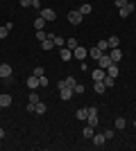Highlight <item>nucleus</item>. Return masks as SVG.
I'll use <instances>...</instances> for the list:
<instances>
[{"mask_svg":"<svg viewBox=\"0 0 136 151\" xmlns=\"http://www.w3.org/2000/svg\"><path fill=\"white\" fill-rule=\"evenodd\" d=\"M73 57H75V59H79V61H86V57H89V52H86V47L77 45V47L73 50Z\"/></svg>","mask_w":136,"mask_h":151,"instance_id":"39448f33","label":"nucleus"},{"mask_svg":"<svg viewBox=\"0 0 136 151\" xmlns=\"http://www.w3.org/2000/svg\"><path fill=\"white\" fill-rule=\"evenodd\" d=\"M12 65H9V63H0V79H9V77H12Z\"/></svg>","mask_w":136,"mask_h":151,"instance_id":"0eeeda50","label":"nucleus"},{"mask_svg":"<svg viewBox=\"0 0 136 151\" xmlns=\"http://www.w3.org/2000/svg\"><path fill=\"white\" fill-rule=\"evenodd\" d=\"M82 133H84V138H93V133H95V126L86 124V126H84V131H82Z\"/></svg>","mask_w":136,"mask_h":151,"instance_id":"5701e85b","label":"nucleus"},{"mask_svg":"<svg viewBox=\"0 0 136 151\" xmlns=\"http://www.w3.org/2000/svg\"><path fill=\"white\" fill-rule=\"evenodd\" d=\"M45 111H48V106H45L43 101H39V104H34V113H36V115H43Z\"/></svg>","mask_w":136,"mask_h":151,"instance_id":"a211bd4d","label":"nucleus"},{"mask_svg":"<svg viewBox=\"0 0 136 151\" xmlns=\"http://www.w3.org/2000/svg\"><path fill=\"white\" fill-rule=\"evenodd\" d=\"M39 101H41L39 93H34V90H30V104H39Z\"/></svg>","mask_w":136,"mask_h":151,"instance_id":"c756f323","label":"nucleus"},{"mask_svg":"<svg viewBox=\"0 0 136 151\" xmlns=\"http://www.w3.org/2000/svg\"><path fill=\"white\" fill-rule=\"evenodd\" d=\"M75 83H77L75 77H66V79H61V81L57 83V88L59 90H61V88H75Z\"/></svg>","mask_w":136,"mask_h":151,"instance_id":"7ed1b4c3","label":"nucleus"},{"mask_svg":"<svg viewBox=\"0 0 136 151\" xmlns=\"http://www.w3.org/2000/svg\"><path fill=\"white\" fill-rule=\"evenodd\" d=\"M107 43H109V50H111V47H118V45H120V38H118V36H109V38H107Z\"/></svg>","mask_w":136,"mask_h":151,"instance_id":"b1692460","label":"nucleus"},{"mask_svg":"<svg viewBox=\"0 0 136 151\" xmlns=\"http://www.w3.org/2000/svg\"><path fill=\"white\" fill-rule=\"evenodd\" d=\"M113 2H116V7H118V9H120L123 5H127V0H113Z\"/></svg>","mask_w":136,"mask_h":151,"instance_id":"e433bc0d","label":"nucleus"},{"mask_svg":"<svg viewBox=\"0 0 136 151\" xmlns=\"http://www.w3.org/2000/svg\"><path fill=\"white\" fill-rule=\"evenodd\" d=\"M82 20H84V16H82V14H79L77 9H75V12H71V14H68V23H71V25H79Z\"/></svg>","mask_w":136,"mask_h":151,"instance_id":"20e7f679","label":"nucleus"},{"mask_svg":"<svg viewBox=\"0 0 136 151\" xmlns=\"http://www.w3.org/2000/svg\"><path fill=\"white\" fill-rule=\"evenodd\" d=\"M134 2H129V0H127V5H123L120 7V9H118V14H120V18H127V16H132V14H134Z\"/></svg>","mask_w":136,"mask_h":151,"instance_id":"f03ea898","label":"nucleus"},{"mask_svg":"<svg viewBox=\"0 0 136 151\" xmlns=\"http://www.w3.org/2000/svg\"><path fill=\"white\" fill-rule=\"evenodd\" d=\"M91 77H93V81H102L104 77H107V70L95 68V70H91Z\"/></svg>","mask_w":136,"mask_h":151,"instance_id":"1a4fd4ad","label":"nucleus"},{"mask_svg":"<svg viewBox=\"0 0 136 151\" xmlns=\"http://www.w3.org/2000/svg\"><path fill=\"white\" fill-rule=\"evenodd\" d=\"M59 59H61V61H71V59H73V50H71V47H66V45H64V47H59Z\"/></svg>","mask_w":136,"mask_h":151,"instance_id":"6e6552de","label":"nucleus"},{"mask_svg":"<svg viewBox=\"0 0 136 151\" xmlns=\"http://www.w3.org/2000/svg\"><path fill=\"white\" fill-rule=\"evenodd\" d=\"M43 27H45V18H41V16H39V18L34 20V29H43Z\"/></svg>","mask_w":136,"mask_h":151,"instance_id":"7c9ffc66","label":"nucleus"},{"mask_svg":"<svg viewBox=\"0 0 136 151\" xmlns=\"http://www.w3.org/2000/svg\"><path fill=\"white\" fill-rule=\"evenodd\" d=\"M75 115H77V120H86V117H89V108H79Z\"/></svg>","mask_w":136,"mask_h":151,"instance_id":"c85d7f7f","label":"nucleus"},{"mask_svg":"<svg viewBox=\"0 0 136 151\" xmlns=\"http://www.w3.org/2000/svg\"><path fill=\"white\" fill-rule=\"evenodd\" d=\"M73 95H75V90H73V88H61V90H59V97H61L64 101L73 99Z\"/></svg>","mask_w":136,"mask_h":151,"instance_id":"9b49d317","label":"nucleus"},{"mask_svg":"<svg viewBox=\"0 0 136 151\" xmlns=\"http://www.w3.org/2000/svg\"><path fill=\"white\" fill-rule=\"evenodd\" d=\"M91 140H93V145H95V147H102L107 138H104V133H93V138H91Z\"/></svg>","mask_w":136,"mask_h":151,"instance_id":"4468645a","label":"nucleus"},{"mask_svg":"<svg viewBox=\"0 0 136 151\" xmlns=\"http://www.w3.org/2000/svg\"><path fill=\"white\" fill-rule=\"evenodd\" d=\"M77 12H79V14H82V16H89V14H91V12H93V7H91V5H89V2H84V5L79 7Z\"/></svg>","mask_w":136,"mask_h":151,"instance_id":"6ab92c4d","label":"nucleus"},{"mask_svg":"<svg viewBox=\"0 0 136 151\" xmlns=\"http://www.w3.org/2000/svg\"><path fill=\"white\" fill-rule=\"evenodd\" d=\"M93 90H95L97 95H102L104 90H107V86H104V81H93Z\"/></svg>","mask_w":136,"mask_h":151,"instance_id":"f3484780","label":"nucleus"},{"mask_svg":"<svg viewBox=\"0 0 136 151\" xmlns=\"http://www.w3.org/2000/svg\"><path fill=\"white\" fill-rule=\"evenodd\" d=\"M134 126H136V120H134Z\"/></svg>","mask_w":136,"mask_h":151,"instance_id":"ea45409f","label":"nucleus"},{"mask_svg":"<svg viewBox=\"0 0 136 151\" xmlns=\"http://www.w3.org/2000/svg\"><path fill=\"white\" fill-rule=\"evenodd\" d=\"M52 41H55V47H64V45H66L64 36H55V34H52Z\"/></svg>","mask_w":136,"mask_h":151,"instance_id":"4be33fe9","label":"nucleus"},{"mask_svg":"<svg viewBox=\"0 0 136 151\" xmlns=\"http://www.w3.org/2000/svg\"><path fill=\"white\" fill-rule=\"evenodd\" d=\"M52 47H55V41H52V36L50 38H45V41H41V50H52Z\"/></svg>","mask_w":136,"mask_h":151,"instance_id":"dca6fc26","label":"nucleus"},{"mask_svg":"<svg viewBox=\"0 0 136 151\" xmlns=\"http://www.w3.org/2000/svg\"><path fill=\"white\" fill-rule=\"evenodd\" d=\"M39 81H41V88H45V86H48V79H45V75L39 77Z\"/></svg>","mask_w":136,"mask_h":151,"instance_id":"c9c22d12","label":"nucleus"},{"mask_svg":"<svg viewBox=\"0 0 136 151\" xmlns=\"http://www.w3.org/2000/svg\"><path fill=\"white\" fill-rule=\"evenodd\" d=\"M32 75H34V77H43V75H45V70L41 68V65H36V68L32 70Z\"/></svg>","mask_w":136,"mask_h":151,"instance_id":"72a5a7b5","label":"nucleus"},{"mask_svg":"<svg viewBox=\"0 0 136 151\" xmlns=\"http://www.w3.org/2000/svg\"><path fill=\"white\" fill-rule=\"evenodd\" d=\"M20 7H32V0H20Z\"/></svg>","mask_w":136,"mask_h":151,"instance_id":"4c0bfd02","label":"nucleus"},{"mask_svg":"<svg viewBox=\"0 0 136 151\" xmlns=\"http://www.w3.org/2000/svg\"><path fill=\"white\" fill-rule=\"evenodd\" d=\"M125 126H127V122H125V117H116V122H113V129H118V131H123Z\"/></svg>","mask_w":136,"mask_h":151,"instance_id":"412c9836","label":"nucleus"},{"mask_svg":"<svg viewBox=\"0 0 136 151\" xmlns=\"http://www.w3.org/2000/svg\"><path fill=\"white\" fill-rule=\"evenodd\" d=\"M9 32H12V29H9V27H7V25H2V27H0V41L9 36Z\"/></svg>","mask_w":136,"mask_h":151,"instance_id":"2f4dec72","label":"nucleus"},{"mask_svg":"<svg viewBox=\"0 0 136 151\" xmlns=\"http://www.w3.org/2000/svg\"><path fill=\"white\" fill-rule=\"evenodd\" d=\"M109 57H111V61H113V63H120V59H123V52L118 50V47H111V50H109Z\"/></svg>","mask_w":136,"mask_h":151,"instance_id":"9d476101","label":"nucleus"},{"mask_svg":"<svg viewBox=\"0 0 136 151\" xmlns=\"http://www.w3.org/2000/svg\"><path fill=\"white\" fill-rule=\"evenodd\" d=\"M102 81H104V86H107V88H113V86H116V79H113V77H109V75L104 77Z\"/></svg>","mask_w":136,"mask_h":151,"instance_id":"cd10ccee","label":"nucleus"},{"mask_svg":"<svg viewBox=\"0 0 136 151\" xmlns=\"http://www.w3.org/2000/svg\"><path fill=\"white\" fill-rule=\"evenodd\" d=\"M102 54H107V52H102L100 47H95V45H93V47L89 50V57H91V59H95V61H97L100 57H102Z\"/></svg>","mask_w":136,"mask_h":151,"instance_id":"ddd939ff","label":"nucleus"},{"mask_svg":"<svg viewBox=\"0 0 136 151\" xmlns=\"http://www.w3.org/2000/svg\"><path fill=\"white\" fill-rule=\"evenodd\" d=\"M104 138H107V140L113 138V129H104Z\"/></svg>","mask_w":136,"mask_h":151,"instance_id":"f704fd0d","label":"nucleus"},{"mask_svg":"<svg viewBox=\"0 0 136 151\" xmlns=\"http://www.w3.org/2000/svg\"><path fill=\"white\" fill-rule=\"evenodd\" d=\"M111 63H113V61H111V57H109V52H107V54H102V57L97 59V68H102V70H107V68H109V65H111Z\"/></svg>","mask_w":136,"mask_h":151,"instance_id":"423d86ee","label":"nucleus"},{"mask_svg":"<svg viewBox=\"0 0 136 151\" xmlns=\"http://www.w3.org/2000/svg\"><path fill=\"white\" fill-rule=\"evenodd\" d=\"M27 88L30 90H36V88H41V81H39V77H30V79H27Z\"/></svg>","mask_w":136,"mask_h":151,"instance_id":"f8f14e48","label":"nucleus"},{"mask_svg":"<svg viewBox=\"0 0 136 151\" xmlns=\"http://www.w3.org/2000/svg\"><path fill=\"white\" fill-rule=\"evenodd\" d=\"M39 16H41V18H45V23L57 20V12H55V9H50V7H43V9L39 12Z\"/></svg>","mask_w":136,"mask_h":151,"instance_id":"f257e3e1","label":"nucleus"},{"mask_svg":"<svg viewBox=\"0 0 136 151\" xmlns=\"http://www.w3.org/2000/svg\"><path fill=\"white\" fill-rule=\"evenodd\" d=\"M95 47H100L102 52H109V43H107V38H102V41H97Z\"/></svg>","mask_w":136,"mask_h":151,"instance_id":"bb28decb","label":"nucleus"},{"mask_svg":"<svg viewBox=\"0 0 136 151\" xmlns=\"http://www.w3.org/2000/svg\"><path fill=\"white\" fill-rule=\"evenodd\" d=\"M5 138V129H2V126H0V140Z\"/></svg>","mask_w":136,"mask_h":151,"instance_id":"58836bf2","label":"nucleus"},{"mask_svg":"<svg viewBox=\"0 0 136 151\" xmlns=\"http://www.w3.org/2000/svg\"><path fill=\"white\" fill-rule=\"evenodd\" d=\"M75 95H82V93H86V86H82V83H75Z\"/></svg>","mask_w":136,"mask_h":151,"instance_id":"473e14b6","label":"nucleus"},{"mask_svg":"<svg viewBox=\"0 0 136 151\" xmlns=\"http://www.w3.org/2000/svg\"><path fill=\"white\" fill-rule=\"evenodd\" d=\"M52 34H48L45 29H36V41H45V38H50Z\"/></svg>","mask_w":136,"mask_h":151,"instance_id":"393cba45","label":"nucleus"},{"mask_svg":"<svg viewBox=\"0 0 136 151\" xmlns=\"http://www.w3.org/2000/svg\"><path fill=\"white\" fill-rule=\"evenodd\" d=\"M9 104H12V97L5 95V93H0V108H7Z\"/></svg>","mask_w":136,"mask_h":151,"instance_id":"2eb2a0df","label":"nucleus"},{"mask_svg":"<svg viewBox=\"0 0 136 151\" xmlns=\"http://www.w3.org/2000/svg\"><path fill=\"white\" fill-rule=\"evenodd\" d=\"M77 38H75V36H68V41H66V47H71V50H75V47H77Z\"/></svg>","mask_w":136,"mask_h":151,"instance_id":"a878e982","label":"nucleus"},{"mask_svg":"<svg viewBox=\"0 0 136 151\" xmlns=\"http://www.w3.org/2000/svg\"><path fill=\"white\" fill-rule=\"evenodd\" d=\"M107 75H109V77H113V79H116V77H118V63H111L109 68H107Z\"/></svg>","mask_w":136,"mask_h":151,"instance_id":"aec40b11","label":"nucleus"}]
</instances>
